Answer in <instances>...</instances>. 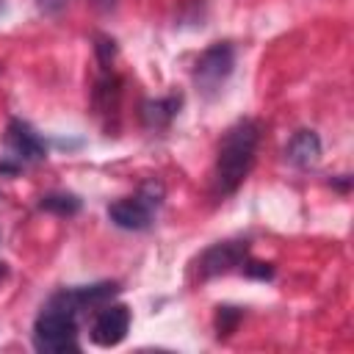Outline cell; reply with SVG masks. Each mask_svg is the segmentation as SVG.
Listing matches in <instances>:
<instances>
[{
	"instance_id": "obj_1",
	"label": "cell",
	"mask_w": 354,
	"mask_h": 354,
	"mask_svg": "<svg viewBox=\"0 0 354 354\" xmlns=\"http://www.w3.org/2000/svg\"><path fill=\"white\" fill-rule=\"evenodd\" d=\"M257 147H260V124L254 119H241L224 133L216 152L213 185H210L216 199H224L241 188V183L249 177L254 166Z\"/></svg>"
},
{
	"instance_id": "obj_2",
	"label": "cell",
	"mask_w": 354,
	"mask_h": 354,
	"mask_svg": "<svg viewBox=\"0 0 354 354\" xmlns=\"http://www.w3.org/2000/svg\"><path fill=\"white\" fill-rule=\"evenodd\" d=\"M77 315L80 310L75 307L66 288L53 293L33 321V348L44 354L77 351Z\"/></svg>"
},
{
	"instance_id": "obj_3",
	"label": "cell",
	"mask_w": 354,
	"mask_h": 354,
	"mask_svg": "<svg viewBox=\"0 0 354 354\" xmlns=\"http://www.w3.org/2000/svg\"><path fill=\"white\" fill-rule=\"evenodd\" d=\"M160 202H163V185L152 180V183L141 185V191L136 196H124V199H116L113 205H108V218L119 230L141 232L152 224Z\"/></svg>"
},
{
	"instance_id": "obj_4",
	"label": "cell",
	"mask_w": 354,
	"mask_h": 354,
	"mask_svg": "<svg viewBox=\"0 0 354 354\" xmlns=\"http://www.w3.org/2000/svg\"><path fill=\"white\" fill-rule=\"evenodd\" d=\"M232 69H235V47L230 41H216L196 58L191 77H194L196 91L205 100H213L230 80Z\"/></svg>"
},
{
	"instance_id": "obj_5",
	"label": "cell",
	"mask_w": 354,
	"mask_h": 354,
	"mask_svg": "<svg viewBox=\"0 0 354 354\" xmlns=\"http://www.w3.org/2000/svg\"><path fill=\"white\" fill-rule=\"evenodd\" d=\"M3 144H6V158L14 160L17 166H25V163H39L47 158V144L44 138L22 119H11L6 124V136H3Z\"/></svg>"
},
{
	"instance_id": "obj_6",
	"label": "cell",
	"mask_w": 354,
	"mask_h": 354,
	"mask_svg": "<svg viewBox=\"0 0 354 354\" xmlns=\"http://www.w3.org/2000/svg\"><path fill=\"white\" fill-rule=\"evenodd\" d=\"M246 257H249V243L246 241H218V243H213L210 249L202 252V257L196 263L199 279H213L218 274H230L235 268H243Z\"/></svg>"
},
{
	"instance_id": "obj_7",
	"label": "cell",
	"mask_w": 354,
	"mask_h": 354,
	"mask_svg": "<svg viewBox=\"0 0 354 354\" xmlns=\"http://www.w3.org/2000/svg\"><path fill=\"white\" fill-rule=\"evenodd\" d=\"M130 310L124 304H102L91 321V343L100 348H113L127 337Z\"/></svg>"
},
{
	"instance_id": "obj_8",
	"label": "cell",
	"mask_w": 354,
	"mask_h": 354,
	"mask_svg": "<svg viewBox=\"0 0 354 354\" xmlns=\"http://www.w3.org/2000/svg\"><path fill=\"white\" fill-rule=\"evenodd\" d=\"M285 158L288 163L299 166V169H310L318 163L321 158V138L315 130H296L285 147Z\"/></svg>"
},
{
	"instance_id": "obj_9",
	"label": "cell",
	"mask_w": 354,
	"mask_h": 354,
	"mask_svg": "<svg viewBox=\"0 0 354 354\" xmlns=\"http://www.w3.org/2000/svg\"><path fill=\"white\" fill-rule=\"evenodd\" d=\"M75 307L83 313V310H94V307H102L108 304L116 293H119V285L116 282H97V285H80V288H66Z\"/></svg>"
},
{
	"instance_id": "obj_10",
	"label": "cell",
	"mask_w": 354,
	"mask_h": 354,
	"mask_svg": "<svg viewBox=\"0 0 354 354\" xmlns=\"http://www.w3.org/2000/svg\"><path fill=\"white\" fill-rule=\"evenodd\" d=\"M180 111V97H160V100H147L141 105V119L149 130H163L171 124V119Z\"/></svg>"
},
{
	"instance_id": "obj_11",
	"label": "cell",
	"mask_w": 354,
	"mask_h": 354,
	"mask_svg": "<svg viewBox=\"0 0 354 354\" xmlns=\"http://www.w3.org/2000/svg\"><path fill=\"white\" fill-rule=\"evenodd\" d=\"M39 207L47 210V213H55V216H75V213L80 210V199H77L75 194L58 191V194H47V196H41Z\"/></svg>"
},
{
	"instance_id": "obj_12",
	"label": "cell",
	"mask_w": 354,
	"mask_h": 354,
	"mask_svg": "<svg viewBox=\"0 0 354 354\" xmlns=\"http://www.w3.org/2000/svg\"><path fill=\"white\" fill-rule=\"evenodd\" d=\"M243 318V313L238 310V307H218V313H216V335L218 337H227L235 326H238V321Z\"/></svg>"
},
{
	"instance_id": "obj_13",
	"label": "cell",
	"mask_w": 354,
	"mask_h": 354,
	"mask_svg": "<svg viewBox=\"0 0 354 354\" xmlns=\"http://www.w3.org/2000/svg\"><path fill=\"white\" fill-rule=\"evenodd\" d=\"M94 41H97V44H94V50H97V61L102 64V69H108V64H111L113 55H116V41L108 39V36H97Z\"/></svg>"
},
{
	"instance_id": "obj_14",
	"label": "cell",
	"mask_w": 354,
	"mask_h": 354,
	"mask_svg": "<svg viewBox=\"0 0 354 354\" xmlns=\"http://www.w3.org/2000/svg\"><path fill=\"white\" fill-rule=\"evenodd\" d=\"M241 271L246 277H254V279H271L274 277V268L268 263H257V260H249V257H246V263H243Z\"/></svg>"
},
{
	"instance_id": "obj_15",
	"label": "cell",
	"mask_w": 354,
	"mask_h": 354,
	"mask_svg": "<svg viewBox=\"0 0 354 354\" xmlns=\"http://www.w3.org/2000/svg\"><path fill=\"white\" fill-rule=\"evenodd\" d=\"M36 6L41 14H58L66 6V0H36Z\"/></svg>"
},
{
	"instance_id": "obj_16",
	"label": "cell",
	"mask_w": 354,
	"mask_h": 354,
	"mask_svg": "<svg viewBox=\"0 0 354 354\" xmlns=\"http://www.w3.org/2000/svg\"><path fill=\"white\" fill-rule=\"evenodd\" d=\"M6 279V263H0V282Z\"/></svg>"
}]
</instances>
